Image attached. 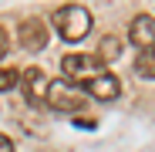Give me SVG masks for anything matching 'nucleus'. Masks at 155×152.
Returning <instances> with one entry per match:
<instances>
[{"instance_id":"f257e3e1","label":"nucleus","mask_w":155,"mask_h":152,"mask_svg":"<svg viewBox=\"0 0 155 152\" xmlns=\"http://www.w3.org/2000/svg\"><path fill=\"white\" fill-rule=\"evenodd\" d=\"M54 31L64 41H81L91 31V10L81 4H64L54 10Z\"/></svg>"},{"instance_id":"f03ea898","label":"nucleus","mask_w":155,"mask_h":152,"mask_svg":"<svg viewBox=\"0 0 155 152\" xmlns=\"http://www.w3.org/2000/svg\"><path fill=\"white\" fill-rule=\"evenodd\" d=\"M51 81L41 68H27L20 74V91H24V101L31 108H51Z\"/></svg>"},{"instance_id":"7ed1b4c3","label":"nucleus","mask_w":155,"mask_h":152,"mask_svg":"<svg viewBox=\"0 0 155 152\" xmlns=\"http://www.w3.org/2000/svg\"><path fill=\"white\" fill-rule=\"evenodd\" d=\"M101 71H105V68H101L98 54H64V58H61V74H64V81L88 85L91 78H98Z\"/></svg>"},{"instance_id":"20e7f679","label":"nucleus","mask_w":155,"mask_h":152,"mask_svg":"<svg viewBox=\"0 0 155 152\" xmlns=\"http://www.w3.org/2000/svg\"><path fill=\"white\" fill-rule=\"evenodd\" d=\"M84 88H71V81H54L51 85V108L54 112H84Z\"/></svg>"},{"instance_id":"39448f33","label":"nucleus","mask_w":155,"mask_h":152,"mask_svg":"<svg viewBox=\"0 0 155 152\" xmlns=\"http://www.w3.org/2000/svg\"><path fill=\"white\" fill-rule=\"evenodd\" d=\"M47 24L41 20V17H27L17 27V47L20 51H41L44 44H47Z\"/></svg>"},{"instance_id":"423d86ee","label":"nucleus","mask_w":155,"mask_h":152,"mask_svg":"<svg viewBox=\"0 0 155 152\" xmlns=\"http://www.w3.org/2000/svg\"><path fill=\"white\" fill-rule=\"evenodd\" d=\"M128 41L138 51H152L155 47V17L152 14H135L128 24Z\"/></svg>"},{"instance_id":"0eeeda50","label":"nucleus","mask_w":155,"mask_h":152,"mask_svg":"<svg viewBox=\"0 0 155 152\" xmlns=\"http://www.w3.org/2000/svg\"><path fill=\"white\" fill-rule=\"evenodd\" d=\"M81 88H84L88 98H98V101H115V98L121 95V81L115 78L111 71H101L98 78H91V81L81 85Z\"/></svg>"},{"instance_id":"6e6552de","label":"nucleus","mask_w":155,"mask_h":152,"mask_svg":"<svg viewBox=\"0 0 155 152\" xmlns=\"http://www.w3.org/2000/svg\"><path fill=\"white\" fill-rule=\"evenodd\" d=\"M118 58H121V41L111 37V34L101 37V41H98V61H101V64H111V61H118Z\"/></svg>"},{"instance_id":"1a4fd4ad","label":"nucleus","mask_w":155,"mask_h":152,"mask_svg":"<svg viewBox=\"0 0 155 152\" xmlns=\"http://www.w3.org/2000/svg\"><path fill=\"white\" fill-rule=\"evenodd\" d=\"M135 74H142V78H155V47H152V51H142V54L135 58Z\"/></svg>"},{"instance_id":"9d476101","label":"nucleus","mask_w":155,"mask_h":152,"mask_svg":"<svg viewBox=\"0 0 155 152\" xmlns=\"http://www.w3.org/2000/svg\"><path fill=\"white\" fill-rule=\"evenodd\" d=\"M17 85H20V71L0 68V91H10V88H17Z\"/></svg>"},{"instance_id":"9b49d317","label":"nucleus","mask_w":155,"mask_h":152,"mask_svg":"<svg viewBox=\"0 0 155 152\" xmlns=\"http://www.w3.org/2000/svg\"><path fill=\"white\" fill-rule=\"evenodd\" d=\"M0 152H14V139L0 132Z\"/></svg>"},{"instance_id":"f8f14e48","label":"nucleus","mask_w":155,"mask_h":152,"mask_svg":"<svg viewBox=\"0 0 155 152\" xmlns=\"http://www.w3.org/2000/svg\"><path fill=\"white\" fill-rule=\"evenodd\" d=\"M7 47H10V37H7V31H4V27H0V58L7 54Z\"/></svg>"}]
</instances>
